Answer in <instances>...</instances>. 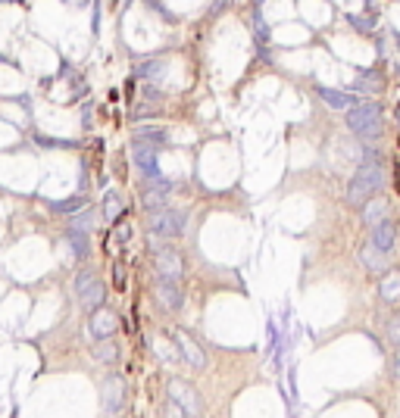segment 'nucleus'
I'll list each match as a JSON object with an SVG mask.
<instances>
[{
  "mask_svg": "<svg viewBox=\"0 0 400 418\" xmlns=\"http://www.w3.org/2000/svg\"><path fill=\"white\" fill-rule=\"evenodd\" d=\"M66 240H69L72 253H76L78 259H85V256H88V234H85L82 228H69V231H66Z\"/></svg>",
  "mask_w": 400,
  "mask_h": 418,
  "instance_id": "6ab92c4d",
  "label": "nucleus"
},
{
  "mask_svg": "<svg viewBox=\"0 0 400 418\" xmlns=\"http://www.w3.org/2000/svg\"><path fill=\"white\" fill-rule=\"evenodd\" d=\"M169 412L172 415H200L203 403H200L197 390L188 381H169Z\"/></svg>",
  "mask_w": 400,
  "mask_h": 418,
  "instance_id": "20e7f679",
  "label": "nucleus"
},
{
  "mask_svg": "<svg viewBox=\"0 0 400 418\" xmlns=\"http://www.w3.org/2000/svg\"><path fill=\"white\" fill-rule=\"evenodd\" d=\"M94 356H97V362H116L119 349L113 347L110 340H97V347H94Z\"/></svg>",
  "mask_w": 400,
  "mask_h": 418,
  "instance_id": "412c9836",
  "label": "nucleus"
},
{
  "mask_svg": "<svg viewBox=\"0 0 400 418\" xmlns=\"http://www.w3.org/2000/svg\"><path fill=\"white\" fill-rule=\"evenodd\" d=\"M385 334H388V340L394 343V347H400V312H394L388 319V325H385Z\"/></svg>",
  "mask_w": 400,
  "mask_h": 418,
  "instance_id": "5701e85b",
  "label": "nucleus"
},
{
  "mask_svg": "<svg viewBox=\"0 0 400 418\" xmlns=\"http://www.w3.org/2000/svg\"><path fill=\"white\" fill-rule=\"evenodd\" d=\"M100 403H103L106 415L122 412V406H125V381L119 375H110L103 381V387H100Z\"/></svg>",
  "mask_w": 400,
  "mask_h": 418,
  "instance_id": "0eeeda50",
  "label": "nucleus"
},
{
  "mask_svg": "<svg viewBox=\"0 0 400 418\" xmlns=\"http://www.w3.org/2000/svg\"><path fill=\"white\" fill-rule=\"evenodd\" d=\"M372 244L376 247H382V250H394V244H397V231H394V225H391L388 219L385 222H378L376 228H372Z\"/></svg>",
  "mask_w": 400,
  "mask_h": 418,
  "instance_id": "4468645a",
  "label": "nucleus"
},
{
  "mask_svg": "<svg viewBox=\"0 0 400 418\" xmlns=\"http://www.w3.org/2000/svg\"><path fill=\"white\" fill-rule=\"evenodd\" d=\"M116 328H119V319H116V312L113 309H94L91 312V322H88V331L94 340H110L113 334H116Z\"/></svg>",
  "mask_w": 400,
  "mask_h": 418,
  "instance_id": "1a4fd4ad",
  "label": "nucleus"
},
{
  "mask_svg": "<svg viewBox=\"0 0 400 418\" xmlns=\"http://www.w3.org/2000/svg\"><path fill=\"white\" fill-rule=\"evenodd\" d=\"M138 72H141L144 78H153V82H157V78L163 75V59H153V63H148V66H141V69H138Z\"/></svg>",
  "mask_w": 400,
  "mask_h": 418,
  "instance_id": "b1692460",
  "label": "nucleus"
},
{
  "mask_svg": "<svg viewBox=\"0 0 400 418\" xmlns=\"http://www.w3.org/2000/svg\"><path fill=\"white\" fill-rule=\"evenodd\" d=\"M319 97H322L329 106H335V110H350V106H357V103H353V97H350V94L329 91V87H319Z\"/></svg>",
  "mask_w": 400,
  "mask_h": 418,
  "instance_id": "a211bd4d",
  "label": "nucleus"
},
{
  "mask_svg": "<svg viewBox=\"0 0 400 418\" xmlns=\"http://www.w3.org/2000/svg\"><path fill=\"white\" fill-rule=\"evenodd\" d=\"M157 275H159V278H176V281H182V275H185L182 256H178L176 250H159V253H157Z\"/></svg>",
  "mask_w": 400,
  "mask_h": 418,
  "instance_id": "9b49d317",
  "label": "nucleus"
},
{
  "mask_svg": "<svg viewBox=\"0 0 400 418\" xmlns=\"http://www.w3.org/2000/svg\"><path fill=\"white\" fill-rule=\"evenodd\" d=\"M359 262H363L369 272H388V250L369 244V247H363V250H359Z\"/></svg>",
  "mask_w": 400,
  "mask_h": 418,
  "instance_id": "ddd939ff",
  "label": "nucleus"
},
{
  "mask_svg": "<svg viewBox=\"0 0 400 418\" xmlns=\"http://www.w3.org/2000/svg\"><path fill=\"white\" fill-rule=\"evenodd\" d=\"M169 194H172V185H169V181H166V178H150L148 187L141 191V203L148 206V209H159V206H166Z\"/></svg>",
  "mask_w": 400,
  "mask_h": 418,
  "instance_id": "9d476101",
  "label": "nucleus"
},
{
  "mask_svg": "<svg viewBox=\"0 0 400 418\" xmlns=\"http://www.w3.org/2000/svg\"><path fill=\"white\" fill-rule=\"evenodd\" d=\"M172 340L178 343V349H182V359L188 362V366H194V368H203L206 366V353L185 331H176V334H172Z\"/></svg>",
  "mask_w": 400,
  "mask_h": 418,
  "instance_id": "f8f14e48",
  "label": "nucleus"
},
{
  "mask_svg": "<svg viewBox=\"0 0 400 418\" xmlns=\"http://www.w3.org/2000/svg\"><path fill=\"white\" fill-rule=\"evenodd\" d=\"M76 296L85 309H97L103 303V284L94 272H78L76 275Z\"/></svg>",
  "mask_w": 400,
  "mask_h": 418,
  "instance_id": "39448f33",
  "label": "nucleus"
},
{
  "mask_svg": "<svg viewBox=\"0 0 400 418\" xmlns=\"http://www.w3.org/2000/svg\"><path fill=\"white\" fill-rule=\"evenodd\" d=\"M388 219V203L385 200H369V203H363V222L369 228H376L378 222Z\"/></svg>",
  "mask_w": 400,
  "mask_h": 418,
  "instance_id": "dca6fc26",
  "label": "nucleus"
},
{
  "mask_svg": "<svg viewBox=\"0 0 400 418\" xmlns=\"http://www.w3.org/2000/svg\"><path fill=\"white\" fill-rule=\"evenodd\" d=\"M148 228L157 238H178L185 231V212L182 209H172V206H159L148 215Z\"/></svg>",
  "mask_w": 400,
  "mask_h": 418,
  "instance_id": "7ed1b4c3",
  "label": "nucleus"
},
{
  "mask_svg": "<svg viewBox=\"0 0 400 418\" xmlns=\"http://www.w3.org/2000/svg\"><path fill=\"white\" fill-rule=\"evenodd\" d=\"M378 294H382L385 303H397V300H400V272H397V268H391V272L382 278V284H378Z\"/></svg>",
  "mask_w": 400,
  "mask_h": 418,
  "instance_id": "2eb2a0df",
  "label": "nucleus"
},
{
  "mask_svg": "<svg viewBox=\"0 0 400 418\" xmlns=\"http://www.w3.org/2000/svg\"><path fill=\"white\" fill-rule=\"evenodd\" d=\"M348 125L357 138L376 140L382 134V106L378 103H357L348 113Z\"/></svg>",
  "mask_w": 400,
  "mask_h": 418,
  "instance_id": "f03ea898",
  "label": "nucleus"
},
{
  "mask_svg": "<svg viewBox=\"0 0 400 418\" xmlns=\"http://www.w3.org/2000/svg\"><path fill=\"white\" fill-rule=\"evenodd\" d=\"M53 212H78L85 206V197H69V200H50L48 203Z\"/></svg>",
  "mask_w": 400,
  "mask_h": 418,
  "instance_id": "aec40b11",
  "label": "nucleus"
},
{
  "mask_svg": "<svg viewBox=\"0 0 400 418\" xmlns=\"http://www.w3.org/2000/svg\"><path fill=\"white\" fill-rule=\"evenodd\" d=\"M113 281H116V291H125V272H122V262H116V268H113Z\"/></svg>",
  "mask_w": 400,
  "mask_h": 418,
  "instance_id": "393cba45",
  "label": "nucleus"
},
{
  "mask_svg": "<svg viewBox=\"0 0 400 418\" xmlns=\"http://www.w3.org/2000/svg\"><path fill=\"white\" fill-rule=\"evenodd\" d=\"M157 300L166 312H178L185 306V291L176 278H159L157 281Z\"/></svg>",
  "mask_w": 400,
  "mask_h": 418,
  "instance_id": "6e6552de",
  "label": "nucleus"
},
{
  "mask_svg": "<svg viewBox=\"0 0 400 418\" xmlns=\"http://www.w3.org/2000/svg\"><path fill=\"white\" fill-rule=\"evenodd\" d=\"M135 138H141V140H150V144H166V134L159 131V128H138V134Z\"/></svg>",
  "mask_w": 400,
  "mask_h": 418,
  "instance_id": "4be33fe9",
  "label": "nucleus"
},
{
  "mask_svg": "<svg viewBox=\"0 0 400 418\" xmlns=\"http://www.w3.org/2000/svg\"><path fill=\"white\" fill-rule=\"evenodd\" d=\"M131 153H135V166L138 172L144 175V178H159V163H157V144H150V140H141L135 138V144H131Z\"/></svg>",
  "mask_w": 400,
  "mask_h": 418,
  "instance_id": "423d86ee",
  "label": "nucleus"
},
{
  "mask_svg": "<svg viewBox=\"0 0 400 418\" xmlns=\"http://www.w3.org/2000/svg\"><path fill=\"white\" fill-rule=\"evenodd\" d=\"M382 185H385V172H382V166L376 163V159H366L363 166L353 172V178H350V187H348V200L353 206H363V203H369L372 197H376L378 191H382Z\"/></svg>",
  "mask_w": 400,
  "mask_h": 418,
  "instance_id": "f257e3e1",
  "label": "nucleus"
},
{
  "mask_svg": "<svg viewBox=\"0 0 400 418\" xmlns=\"http://www.w3.org/2000/svg\"><path fill=\"white\" fill-rule=\"evenodd\" d=\"M122 212H125V200L119 197V194L110 191V194L103 197V219L113 225V222H119V215H122Z\"/></svg>",
  "mask_w": 400,
  "mask_h": 418,
  "instance_id": "f3484780",
  "label": "nucleus"
},
{
  "mask_svg": "<svg viewBox=\"0 0 400 418\" xmlns=\"http://www.w3.org/2000/svg\"><path fill=\"white\" fill-rule=\"evenodd\" d=\"M391 375H394V381L400 384V347H397V356H394V368H391Z\"/></svg>",
  "mask_w": 400,
  "mask_h": 418,
  "instance_id": "a878e982",
  "label": "nucleus"
}]
</instances>
